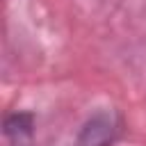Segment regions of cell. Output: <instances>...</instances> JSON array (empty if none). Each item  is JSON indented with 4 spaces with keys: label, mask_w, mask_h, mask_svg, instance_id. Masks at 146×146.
<instances>
[{
    "label": "cell",
    "mask_w": 146,
    "mask_h": 146,
    "mask_svg": "<svg viewBox=\"0 0 146 146\" xmlns=\"http://www.w3.org/2000/svg\"><path fill=\"white\" fill-rule=\"evenodd\" d=\"M121 132H123L121 114L114 110H100L82 123L75 137V146H114Z\"/></svg>",
    "instance_id": "cell-1"
},
{
    "label": "cell",
    "mask_w": 146,
    "mask_h": 146,
    "mask_svg": "<svg viewBox=\"0 0 146 146\" xmlns=\"http://www.w3.org/2000/svg\"><path fill=\"white\" fill-rule=\"evenodd\" d=\"M5 135L18 146H27L32 141V135H34V116L30 112L9 114L5 119Z\"/></svg>",
    "instance_id": "cell-2"
}]
</instances>
